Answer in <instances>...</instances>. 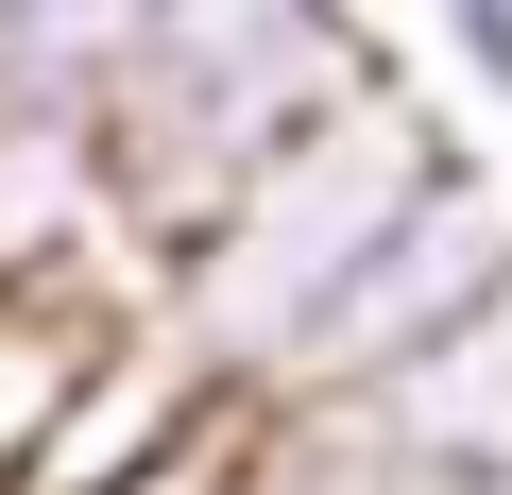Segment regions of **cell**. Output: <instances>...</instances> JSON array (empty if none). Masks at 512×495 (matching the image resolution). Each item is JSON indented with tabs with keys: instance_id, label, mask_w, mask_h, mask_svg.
<instances>
[{
	"instance_id": "277c9868",
	"label": "cell",
	"mask_w": 512,
	"mask_h": 495,
	"mask_svg": "<svg viewBox=\"0 0 512 495\" xmlns=\"http://www.w3.org/2000/svg\"><path fill=\"white\" fill-rule=\"evenodd\" d=\"M512 291V188L478 171V154H444L410 205H393V239L342 274V308H325V342H308V376L291 393H342V376H376V359H410V342H444L461 308H495ZM274 393V410H291Z\"/></svg>"
},
{
	"instance_id": "6da1fadb",
	"label": "cell",
	"mask_w": 512,
	"mask_h": 495,
	"mask_svg": "<svg viewBox=\"0 0 512 495\" xmlns=\"http://www.w3.org/2000/svg\"><path fill=\"white\" fill-rule=\"evenodd\" d=\"M461 137L410 103V69H376V86H342L325 120H291L274 154H256L171 257L137 274V308L205 359V393H239V410H274L291 376H308V342H325V308H342V274L393 239V205L444 171Z\"/></svg>"
},
{
	"instance_id": "3957f363",
	"label": "cell",
	"mask_w": 512,
	"mask_h": 495,
	"mask_svg": "<svg viewBox=\"0 0 512 495\" xmlns=\"http://www.w3.org/2000/svg\"><path fill=\"white\" fill-rule=\"evenodd\" d=\"M291 410H308L376 495H478V478H512V291L461 308L444 342L342 376V393H291Z\"/></svg>"
},
{
	"instance_id": "8992f818",
	"label": "cell",
	"mask_w": 512,
	"mask_h": 495,
	"mask_svg": "<svg viewBox=\"0 0 512 495\" xmlns=\"http://www.w3.org/2000/svg\"><path fill=\"white\" fill-rule=\"evenodd\" d=\"M427 52L461 69V103L512 120V0H427Z\"/></svg>"
},
{
	"instance_id": "5b68a950",
	"label": "cell",
	"mask_w": 512,
	"mask_h": 495,
	"mask_svg": "<svg viewBox=\"0 0 512 495\" xmlns=\"http://www.w3.org/2000/svg\"><path fill=\"white\" fill-rule=\"evenodd\" d=\"M103 325H120L103 291H35V274H0V495L35 478V444H52V410H69V376H86Z\"/></svg>"
},
{
	"instance_id": "7a4b0ae2",
	"label": "cell",
	"mask_w": 512,
	"mask_h": 495,
	"mask_svg": "<svg viewBox=\"0 0 512 495\" xmlns=\"http://www.w3.org/2000/svg\"><path fill=\"white\" fill-rule=\"evenodd\" d=\"M393 35L359 0H137V35L103 69V205L137 239V274L342 86H376Z\"/></svg>"
}]
</instances>
